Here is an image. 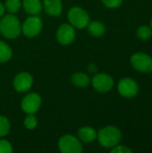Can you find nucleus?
Masks as SVG:
<instances>
[{
  "instance_id": "obj_1",
  "label": "nucleus",
  "mask_w": 152,
  "mask_h": 153,
  "mask_svg": "<svg viewBox=\"0 0 152 153\" xmlns=\"http://www.w3.org/2000/svg\"><path fill=\"white\" fill-rule=\"evenodd\" d=\"M22 32V23L13 13L6 14L0 20V33L6 39H13L20 36Z\"/></svg>"
},
{
  "instance_id": "obj_2",
  "label": "nucleus",
  "mask_w": 152,
  "mask_h": 153,
  "mask_svg": "<svg viewBox=\"0 0 152 153\" xmlns=\"http://www.w3.org/2000/svg\"><path fill=\"white\" fill-rule=\"evenodd\" d=\"M97 138L101 146L104 148L112 149L121 141L122 134L117 127L108 126L99 131Z\"/></svg>"
},
{
  "instance_id": "obj_3",
  "label": "nucleus",
  "mask_w": 152,
  "mask_h": 153,
  "mask_svg": "<svg viewBox=\"0 0 152 153\" xmlns=\"http://www.w3.org/2000/svg\"><path fill=\"white\" fill-rule=\"evenodd\" d=\"M68 21L72 26L77 29H84L90 22L89 13L79 6L72 7L67 13Z\"/></svg>"
},
{
  "instance_id": "obj_4",
  "label": "nucleus",
  "mask_w": 152,
  "mask_h": 153,
  "mask_svg": "<svg viewBox=\"0 0 152 153\" xmlns=\"http://www.w3.org/2000/svg\"><path fill=\"white\" fill-rule=\"evenodd\" d=\"M58 148L62 153H82V145L78 137L71 134L63 135L58 141Z\"/></svg>"
},
{
  "instance_id": "obj_5",
  "label": "nucleus",
  "mask_w": 152,
  "mask_h": 153,
  "mask_svg": "<svg viewBox=\"0 0 152 153\" xmlns=\"http://www.w3.org/2000/svg\"><path fill=\"white\" fill-rule=\"evenodd\" d=\"M43 29V22L37 15L29 16L22 24V32L28 38L38 36Z\"/></svg>"
},
{
  "instance_id": "obj_6",
  "label": "nucleus",
  "mask_w": 152,
  "mask_h": 153,
  "mask_svg": "<svg viewBox=\"0 0 152 153\" xmlns=\"http://www.w3.org/2000/svg\"><path fill=\"white\" fill-rule=\"evenodd\" d=\"M117 90L122 97L126 99H131V98H134L138 94L139 85L133 79L125 77L118 82Z\"/></svg>"
},
{
  "instance_id": "obj_7",
  "label": "nucleus",
  "mask_w": 152,
  "mask_h": 153,
  "mask_svg": "<svg viewBox=\"0 0 152 153\" xmlns=\"http://www.w3.org/2000/svg\"><path fill=\"white\" fill-rule=\"evenodd\" d=\"M131 64L133 67L142 73L152 71V57L143 52H137L131 56Z\"/></svg>"
},
{
  "instance_id": "obj_8",
  "label": "nucleus",
  "mask_w": 152,
  "mask_h": 153,
  "mask_svg": "<svg viewBox=\"0 0 152 153\" xmlns=\"http://www.w3.org/2000/svg\"><path fill=\"white\" fill-rule=\"evenodd\" d=\"M41 102H42L41 98L38 93L30 92L27 94L26 96H24V98L22 100L21 107H22V109L27 115H30V114L34 115L40 108Z\"/></svg>"
},
{
  "instance_id": "obj_9",
  "label": "nucleus",
  "mask_w": 152,
  "mask_h": 153,
  "mask_svg": "<svg viewBox=\"0 0 152 153\" xmlns=\"http://www.w3.org/2000/svg\"><path fill=\"white\" fill-rule=\"evenodd\" d=\"M93 88L99 92H108L114 86L113 78L104 73L96 74L91 79Z\"/></svg>"
},
{
  "instance_id": "obj_10",
  "label": "nucleus",
  "mask_w": 152,
  "mask_h": 153,
  "mask_svg": "<svg viewBox=\"0 0 152 153\" xmlns=\"http://www.w3.org/2000/svg\"><path fill=\"white\" fill-rule=\"evenodd\" d=\"M33 84V77L30 73L21 72L13 79V86L17 92L28 91Z\"/></svg>"
},
{
  "instance_id": "obj_11",
  "label": "nucleus",
  "mask_w": 152,
  "mask_h": 153,
  "mask_svg": "<svg viewBox=\"0 0 152 153\" xmlns=\"http://www.w3.org/2000/svg\"><path fill=\"white\" fill-rule=\"evenodd\" d=\"M75 39L74 27L70 23L61 24L56 30V39L61 45H69Z\"/></svg>"
},
{
  "instance_id": "obj_12",
  "label": "nucleus",
  "mask_w": 152,
  "mask_h": 153,
  "mask_svg": "<svg viewBox=\"0 0 152 153\" xmlns=\"http://www.w3.org/2000/svg\"><path fill=\"white\" fill-rule=\"evenodd\" d=\"M43 7L45 12L51 16H58L63 10V4L61 0H44Z\"/></svg>"
},
{
  "instance_id": "obj_13",
  "label": "nucleus",
  "mask_w": 152,
  "mask_h": 153,
  "mask_svg": "<svg viewBox=\"0 0 152 153\" xmlns=\"http://www.w3.org/2000/svg\"><path fill=\"white\" fill-rule=\"evenodd\" d=\"M22 6L30 15H38L43 8L42 2L40 0H22Z\"/></svg>"
},
{
  "instance_id": "obj_14",
  "label": "nucleus",
  "mask_w": 152,
  "mask_h": 153,
  "mask_svg": "<svg viewBox=\"0 0 152 153\" xmlns=\"http://www.w3.org/2000/svg\"><path fill=\"white\" fill-rule=\"evenodd\" d=\"M98 133L94 128L90 126H84L79 129L78 131V139L85 143H89L97 139Z\"/></svg>"
},
{
  "instance_id": "obj_15",
  "label": "nucleus",
  "mask_w": 152,
  "mask_h": 153,
  "mask_svg": "<svg viewBox=\"0 0 152 153\" xmlns=\"http://www.w3.org/2000/svg\"><path fill=\"white\" fill-rule=\"evenodd\" d=\"M87 27L90 34L93 37H101L106 32L105 25L99 21H93L91 22H89Z\"/></svg>"
},
{
  "instance_id": "obj_16",
  "label": "nucleus",
  "mask_w": 152,
  "mask_h": 153,
  "mask_svg": "<svg viewBox=\"0 0 152 153\" xmlns=\"http://www.w3.org/2000/svg\"><path fill=\"white\" fill-rule=\"evenodd\" d=\"M72 83L79 88H85L90 83V77L84 73H75L72 76Z\"/></svg>"
},
{
  "instance_id": "obj_17",
  "label": "nucleus",
  "mask_w": 152,
  "mask_h": 153,
  "mask_svg": "<svg viewBox=\"0 0 152 153\" xmlns=\"http://www.w3.org/2000/svg\"><path fill=\"white\" fill-rule=\"evenodd\" d=\"M13 56V50L8 44L0 40V63L8 62Z\"/></svg>"
},
{
  "instance_id": "obj_18",
  "label": "nucleus",
  "mask_w": 152,
  "mask_h": 153,
  "mask_svg": "<svg viewBox=\"0 0 152 153\" xmlns=\"http://www.w3.org/2000/svg\"><path fill=\"white\" fill-rule=\"evenodd\" d=\"M152 29L151 27L147 25H142L137 30V37L142 40H148L151 38Z\"/></svg>"
},
{
  "instance_id": "obj_19",
  "label": "nucleus",
  "mask_w": 152,
  "mask_h": 153,
  "mask_svg": "<svg viewBox=\"0 0 152 153\" xmlns=\"http://www.w3.org/2000/svg\"><path fill=\"white\" fill-rule=\"evenodd\" d=\"M22 7V0H6L4 4V8L10 13H17Z\"/></svg>"
},
{
  "instance_id": "obj_20",
  "label": "nucleus",
  "mask_w": 152,
  "mask_h": 153,
  "mask_svg": "<svg viewBox=\"0 0 152 153\" xmlns=\"http://www.w3.org/2000/svg\"><path fill=\"white\" fill-rule=\"evenodd\" d=\"M10 121L4 116H0V137L6 136L10 132Z\"/></svg>"
},
{
  "instance_id": "obj_21",
  "label": "nucleus",
  "mask_w": 152,
  "mask_h": 153,
  "mask_svg": "<svg viewBox=\"0 0 152 153\" xmlns=\"http://www.w3.org/2000/svg\"><path fill=\"white\" fill-rule=\"evenodd\" d=\"M24 126L28 129V130H33L37 127L38 126V119L36 118V117L32 114L28 115L25 119H24Z\"/></svg>"
},
{
  "instance_id": "obj_22",
  "label": "nucleus",
  "mask_w": 152,
  "mask_h": 153,
  "mask_svg": "<svg viewBox=\"0 0 152 153\" xmlns=\"http://www.w3.org/2000/svg\"><path fill=\"white\" fill-rule=\"evenodd\" d=\"M13 146L12 144L4 139H0V153H12Z\"/></svg>"
},
{
  "instance_id": "obj_23",
  "label": "nucleus",
  "mask_w": 152,
  "mask_h": 153,
  "mask_svg": "<svg viewBox=\"0 0 152 153\" xmlns=\"http://www.w3.org/2000/svg\"><path fill=\"white\" fill-rule=\"evenodd\" d=\"M102 3L108 8H117L122 4L123 0H102Z\"/></svg>"
},
{
  "instance_id": "obj_24",
  "label": "nucleus",
  "mask_w": 152,
  "mask_h": 153,
  "mask_svg": "<svg viewBox=\"0 0 152 153\" xmlns=\"http://www.w3.org/2000/svg\"><path fill=\"white\" fill-rule=\"evenodd\" d=\"M132 151L125 145H116L111 149V153H131Z\"/></svg>"
},
{
  "instance_id": "obj_25",
  "label": "nucleus",
  "mask_w": 152,
  "mask_h": 153,
  "mask_svg": "<svg viewBox=\"0 0 152 153\" xmlns=\"http://www.w3.org/2000/svg\"><path fill=\"white\" fill-rule=\"evenodd\" d=\"M97 70H98V68H97V66H96L95 64H90V65H88V71H89L90 73H91V74H96Z\"/></svg>"
},
{
  "instance_id": "obj_26",
  "label": "nucleus",
  "mask_w": 152,
  "mask_h": 153,
  "mask_svg": "<svg viewBox=\"0 0 152 153\" xmlns=\"http://www.w3.org/2000/svg\"><path fill=\"white\" fill-rule=\"evenodd\" d=\"M4 12H5L4 4H3L0 2V19H1V17H3V16H4Z\"/></svg>"
},
{
  "instance_id": "obj_27",
  "label": "nucleus",
  "mask_w": 152,
  "mask_h": 153,
  "mask_svg": "<svg viewBox=\"0 0 152 153\" xmlns=\"http://www.w3.org/2000/svg\"><path fill=\"white\" fill-rule=\"evenodd\" d=\"M151 29H152V19H151Z\"/></svg>"
}]
</instances>
